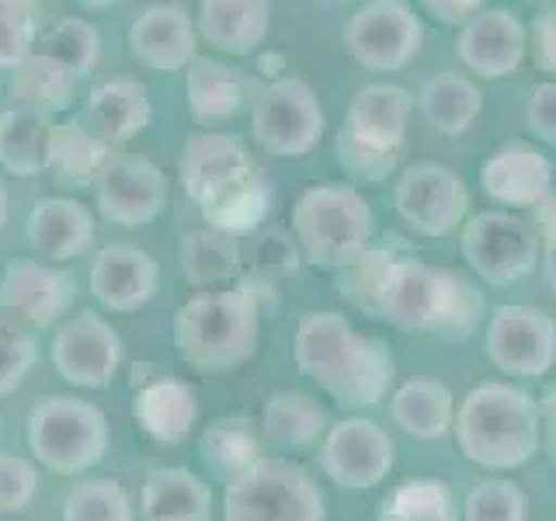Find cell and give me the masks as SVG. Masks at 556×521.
<instances>
[{"instance_id": "cell-37", "label": "cell", "mask_w": 556, "mask_h": 521, "mask_svg": "<svg viewBox=\"0 0 556 521\" xmlns=\"http://www.w3.org/2000/svg\"><path fill=\"white\" fill-rule=\"evenodd\" d=\"M456 494L439 476H410L379 504V521H456Z\"/></svg>"}, {"instance_id": "cell-20", "label": "cell", "mask_w": 556, "mask_h": 521, "mask_svg": "<svg viewBox=\"0 0 556 521\" xmlns=\"http://www.w3.org/2000/svg\"><path fill=\"white\" fill-rule=\"evenodd\" d=\"M129 52L153 74H178L195 60V17L181 4H150L129 25Z\"/></svg>"}, {"instance_id": "cell-8", "label": "cell", "mask_w": 556, "mask_h": 521, "mask_svg": "<svg viewBox=\"0 0 556 521\" xmlns=\"http://www.w3.org/2000/svg\"><path fill=\"white\" fill-rule=\"evenodd\" d=\"M324 514L320 486L289 459H261L223 497V521H324Z\"/></svg>"}, {"instance_id": "cell-22", "label": "cell", "mask_w": 556, "mask_h": 521, "mask_svg": "<svg viewBox=\"0 0 556 521\" xmlns=\"http://www.w3.org/2000/svg\"><path fill=\"white\" fill-rule=\"evenodd\" d=\"M25 237L31 243V251L39 254V260H74L84 251H91V243L98 237V223L91 216V208L80 205L77 199H60L46 195L31 205Z\"/></svg>"}, {"instance_id": "cell-38", "label": "cell", "mask_w": 556, "mask_h": 521, "mask_svg": "<svg viewBox=\"0 0 556 521\" xmlns=\"http://www.w3.org/2000/svg\"><path fill=\"white\" fill-rule=\"evenodd\" d=\"M35 52L63 63L77 77H87L101 60V31L87 17H60L49 31L39 35Z\"/></svg>"}, {"instance_id": "cell-5", "label": "cell", "mask_w": 556, "mask_h": 521, "mask_svg": "<svg viewBox=\"0 0 556 521\" xmlns=\"http://www.w3.org/2000/svg\"><path fill=\"white\" fill-rule=\"evenodd\" d=\"M456 442L459 452L483 469H518L526 466L543 439L539 399L511 382H480L456 407Z\"/></svg>"}, {"instance_id": "cell-34", "label": "cell", "mask_w": 556, "mask_h": 521, "mask_svg": "<svg viewBox=\"0 0 556 521\" xmlns=\"http://www.w3.org/2000/svg\"><path fill=\"white\" fill-rule=\"evenodd\" d=\"M417 109L428 118V126H434L442 136H463L477 122L483 94L469 77L445 69V74L425 80L421 94H417Z\"/></svg>"}, {"instance_id": "cell-19", "label": "cell", "mask_w": 556, "mask_h": 521, "mask_svg": "<svg viewBox=\"0 0 556 521\" xmlns=\"http://www.w3.org/2000/svg\"><path fill=\"white\" fill-rule=\"evenodd\" d=\"M87 289L112 313H136L161 289V265L156 257L132 243H109L101 247L87 271Z\"/></svg>"}, {"instance_id": "cell-39", "label": "cell", "mask_w": 556, "mask_h": 521, "mask_svg": "<svg viewBox=\"0 0 556 521\" xmlns=\"http://www.w3.org/2000/svg\"><path fill=\"white\" fill-rule=\"evenodd\" d=\"M63 521H136L132 500L109 476H91L70 486L63 500Z\"/></svg>"}, {"instance_id": "cell-28", "label": "cell", "mask_w": 556, "mask_h": 521, "mask_svg": "<svg viewBox=\"0 0 556 521\" xmlns=\"http://www.w3.org/2000/svg\"><path fill=\"white\" fill-rule=\"evenodd\" d=\"M143 521H208L213 518V491L202 476L185 466H153L139 494Z\"/></svg>"}, {"instance_id": "cell-3", "label": "cell", "mask_w": 556, "mask_h": 521, "mask_svg": "<svg viewBox=\"0 0 556 521\" xmlns=\"http://www.w3.org/2000/svg\"><path fill=\"white\" fill-rule=\"evenodd\" d=\"M181 185L208 230L240 237L271 208V185L233 132H191L181 150Z\"/></svg>"}, {"instance_id": "cell-31", "label": "cell", "mask_w": 556, "mask_h": 521, "mask_svg": "<svg viewBox=\"0 0 556 521\" xmlns=\"http://www.w3.org/2000/svg\"><path fill=\"white\" fill-rule=\"evenodd\" d=\"M257 428L265 431V439L271 445L286 452H300L330 431V414L306 393L278 390L261 404Z\"/></svg>"}, {"instance_id": "cell-2", "label": "cell", "mask_w": 556, "mask_h": 521, "mask_svg": "<svg viewBox=\"0 0 556 521\" xmlns=\"http://www.w3.org/2000/svg\"><path fill=\"white\" fill-rule=\"evenodd\" d=\"M292 358L341 407H376L387 399L396 361L382 338L358 334L334 309L303 313L292 334Z\"/></svg>"}, {"instance_id": "cell-7", "label": "cell", "mask_w": 556, "mask_h": 521, "mask_svg": "<svg viewBox=\"0 0 556 521\" xmlns=\"http://www.w3.org/2000/svg\"><path fill=\"white\" fill-rule=\"evenodd\" d=\"M31 459L60 476H77L109 456V417L80 396H42L25 421Z\"/></svg>"}, {"instance_id": "cell-15", "label": "cell", "mask_w": 556, "mask_h": 521, "mask_svg": "<svg viewBox=\"0 0 556 521\" xmlns=\"http://www.w3.org/2000/svg\"><path fill=\"white\" fill-rule=\"evenodd\" d=\"M122 355H126L122 334L94 309L77 313L52 338V369L77 390L112 386Z\"/></svg>"}, {"instance_id": "cell-32", "label": "cell", "mask_w": 556, "mask_h": 521, "mask_svg": "<svg viewBox=\"0 0 556 521\" xmlns=\"http://www.w3.org/2000/svg\"><path fill=\"white\" fill-rule=\"evenodd\" d=\"M80 80L84 77H77L74 69H66L63 63L35 52V56H28L11 74L8 91H11V98L17 101V109H22V112H35V115L49 118L56 112L74 109Z\"/></svg>"}, {"instance_id": "cell-13", "label": "cell", "mask_w": 556, "mask_h": 521, "mask_svg": "<svg viewBox=\"0 0 556 521\" xmlns=\"http://www.w3.org/2000/svg\"><path fill=\"white\" fill-rule=\"evenodd\" d=\"M486 355L511 379H543L556 365V320L539 306H497L486 320Z\"/></svg>"}, {"instance_id": "cell-41", "label": "cell", "mask_w": 556, "mask_h": 521, "mask_svg": "<svg viewBox=\"0 0 556 521\" xmlns=\"http://www.w3.org/2000/svg\"><path fill=\"white\" fill-rule=\"evenodd\" d=\"M39 46V8L25 0H0V69L22 66Z\"/></svg>"}, {"instance_id": "cell-33", "label": "cell", "mask_w": 556, "mask_h": 521, "mask_svg": "<svg viewBox=\"0 0 556 521\" xmlns=\"http://www.w3.org/2000/svg\"><path fill=\"white\" fill-rule=\"evenodd\" d=\"M112 161V147H104L77 118L52 122L49 132V174L66 188H94L98 174Z\"/></svg>"}, {"instance_id": "cell-45", "label": "cell", "mask_w": 556, "mask_h": 521, "mask_svg": "<svg viewBox=\"0 0 556 521\" xmlns=\"http://www.w3.org/2000/svg\"><path fill=\"white\" fill-rule=\"evenodd\" d=\"M529 52L543 74L556 77V8H539L529 22Z\"/></svg>"}, {"instance_id": "cell-30", "label": "cell", "mask_w": 556, "mask_h": 521, "mask_svg": "<svg viewBox=\"0 0 556 521\" xmlns=\"http://www.w3.org/2000/svg\"><path fill=\"white\" fill-rule=\"evenodd\" d=\"M390 414L400 431L417 442H439L456 424V399L439 379H407L390 399Z\"/></svg>"}, {"instance_id": "cell-26", "label": "cell", "mask_w": 556, "mask_h": 521, "mask_svg": "<svg viewBox=\"0 0 556 521\" xmlns=\"http://www.w3.org/2000/svg\"><path fill=\"white\" fill-rule=\"evenodd\" d=\"M139 431L156 445H181L199 424V396L185 379H153L132 396Z\"/></svg>"}, {"instance_id": "cell-11", "label": "cell", "mask_w": 556, "mask_h": 521, "mask_svg": "<svg viewBox=\"0 0 556 521\" xmlns=\"http://www.w3.org/2000/svg\"><path fill=\"white\" fill-rule=\"evenodd\" d=\"M459 251L486 285H515L539 265L535 226L511 213H477L463 223Z\"/></svg>"}, {"instance_id": "cell-17", "label": "cell", "mask_w": 556, "mask_h": 521, "mask_svg": "<svg viewBox=\"0 0 556 521\" xmlns=\"http://www.w3.org/2000/svg\"><path fill=\"white\" fill-rule=\"evenodd\" d=\"M77 300V282L66 268L39 257H11L0 275V317L17 323L49 327Z\"/></svg>"}, {"instance_id": "cell-10", "label": "cell", "mask_w": 556, "mask_h": 521, "mask_svg": "<svg viewBox=\"0 0 556 521\" xmlns=\"http://www.w3.org/2000/svg\"><path fill=\"white\" fill-rule=\"evenodd\" d=\"M341 42L362 69L393 74L421 52L425 25L404 0H369L344 22Z\"/></svg>"}, {"instance_id": "cell-21", "label": "cell", "mask_w": 556, "mask_h": 521, "mask_svg": "<svg viewBox=\"0 0 556 521\" xmlns=\"http://www.w3.org/2000/svg\"><path fill=\"white\" fill-rule=\"evenodd\" d=\"M480 185L497 205L539 208L553 191V164L543 150L521 139L501 143L480 167Z\"/></svg>"}, {"instance_id": "cell-14", "label": "cell", "mask_w": 556, "mask_h": 521, "mask_svg": "<svg viewBox=\"0 0 556 521\" xmlns=\"http://www.w3.org/2000/svg\"><path fill=\"white\" fill-rule=\"evenodd\" d=\"M170 202L167 174L147 156L136 153H112V161L94 181V205L98 213L126 230L153 223Z\"/></svg>"}, {"instance_id": "cell-18", "label": "cell", "mask_w": 556, "mask_h": 521, "mask_svg": "<svg viewBox=\"0 0 556 521\" xmlns=\"http://www.w3.org/2000/svg\"><path fill=\"white\" fill-rule=\"evenodd\" d=\"M456 52L463 66L473 69L477 77H511L529 52V28L508 8H483L463 25Z\"/></svg>"}, {"instance_id": "cell-44", "label": "cell", "mask_w": 556, "mask_h": 521, "mask_svg": "<svg viewBox=\"0 0 556 521\" xmlns=\"http://www.w3.org/2000/svg\"><path fill=\"white\" fill-rule=\"evenodd\" d=\"M39 491V473L35 466L14 452H0V514H14L25 511L35 500Z\"/></svg>"}, {"instance_id": "cell-49", "label": "cell", "mask_w": 556, "mask_h": 521, "mask_svg": "<svg viewBox=\"0 0 556 521\" xmlns=\"http://www.w3.org/2000/svg\"><path fill=\"white\" fill-rule=\"evenodd\" d=\"M543 275H546L549 289L556 292V230H553V233H546V247H543Z\"/></svg>"}, {"instance_id": "cell-43", "label": "cell", "mask_w": 556, "mask_h": 521, "mask_svg": "<svg viewBox=\"0 0 556 521\" xmlns=\"http://www.w3.org/2000/svg\"><path fill=\"white\" fill-rule=\"evenodd\" d=\"M39 361V344L25 323L0 317V396H11Z\"/></svg>"}, {"instance_id": "cell-47", "label": "cell", "mask_w": 556, "mask_h": 521, "mask_svg": "<svg viewBox=\"0 0 556 521\" xmlns=\"http://www.w3.org/2000/svg\"><path fill=\"white\" fill-rule=\"evenodd\" d=\"M421 11L431 14V22H439V25H466L469 17L480 14L483 8L477 0H425Z\"/></svg>"}, {"instance_id": "cell-40", "label": "cell", "mask_w": 556, "mask_h": 521, "mask_svg": "<svg viewBox=\"0 0 556 521\" xmlns=\"http://www.w3.org/2000/svg\"><path fill=\"white\" fill-rule=\"evenodd\" d=\"M529 497L515 480H480L463 500V521H526Z\"/></svg>"}, {"instance_id": "cell-1", "label": "cell", "mask_w": 556, "mask_h": 521, "mask_svg": "<svg viewBox=\"0 0 556 521\" xmlns=\"http://www.w3.org/2000/svg\"><path fill=\"white\" fill-rule=\"evenodd\" d=\"M334 285L365 317L387 320L404 334L466 338L486 313L477 285L448 268H431L396 233L341 268Z\"/></svg>"}, {"instance_id": "cell-51", "label": "cell", "mask_w": 556, "mask_h": 521, "mask_svg": "<svg viewBox=\"0 0 556 521\" xmlns=\"http://www.w3.org/2000/svg\"><path fill=\"white\" fill-rule=\"evenodd\" d=\"M553 480H556V456H553Z\"/></svg>"}, {"instance_id": "cell-50", "label": "cell", "mask_w": 556, "mask_h": 521, "mask_svg": "<svg viewBox=\"0 0 556 521\" xmlns=\"http://www.w3.org/2000/svg\"><path fill=\"white\" fill-rule=\"evenodd\" d=\"M8 216H11V199H8V188H4V181H0V233H4Z\"/></svg>"}, {"instance_id": "cell-46", "label": "cell", "mask_w": 556, "mask_h": 521, "mask_svg": "<svg viewBox=\"0 0 556 521\" xmlns=\"http://www.w3.org/2000/svg\"><path fill=\"white\" fill-rule=\"evenodd\" d=\"M526 126L535 139L556 147V80L539 84L532 91L529 109H526Z\"/></svg>"}, {"instance_id": "cell-25", "label": "cell", "mask_w": 556, "mask_h": 521, "mask_svg": "<svg viewBox=\"0 0 556 521\" xmlns=\"http://www.w3.org/2000/svg\"><path fill=\"white\" fill-rule=\"evenodd\" d=\"M199 42L226 56H251L271 31V4L265 0H202L195 14Z\"/></svg>"}, {"instance_id": "cell-35", "label": "cell", "mask_w": 556, "mask_h": 521, "mask_svg": "<svg viewBox=\"0 0 556 521\" xmlns=\"http://www.w3.org/2000/svg\"><path fill=\"white\" fill-rule=\"evenodd\" d=\"M49 132L46 115L11 109L0 115V167L14 178H39L49 170Z\"/></svg>"}, {"instance_id": "cell-9", "label": "cell", "mask_w": 556, "mask_h": 521, "mask_svg": "<svg viewBox=\"0 0 556 521\" xmlns=\"http://www.w3.org/2000/svg\"><path fill=\"white\" fill-rule=\"evenodd\" d=\"M254 147L278 161L306 156L324 136V109L303 77H275L251 101Z\"/></svg>"}, {"instance_id": "cell-4", "label": "cell", "mask_w": 556, "mask_h": 521, "mask_svg": "<svg viewBox=\"0 0 556 521\" xmlns=\"http://www.w3.org/2000/svg\"><path fill=\"white\" fill-rule=\"evenodd\" d=\"M268 289L240 282L237 289H208L191 295L174 313V347L195 372H233L257 355L261 300Z\"/></svg>"}, {"instance_id": "cell-24", "label": "cell", "mask_w": 556, "mask_h": 521, "mask_svg": "<svg viewBox=\"0 0 556 521\" xmlns=\"http://www.w3.org/2000/svg\"><path fill=\"white\" fill-rule=\"evenodd\" d=\"M188 74V112L199 126H223L233 115L243 112V104L254 101L261 87L251 80V74H243L237 66H226L213 56H195Z\"/></svg>"}, {"instance_id": "cell-12", "label": "cell", "mask_w": 556, "mask_h": 521, "mask_svg": "<svg viewBox=\"0 0 556 521\" xmlns=\"http://www.w3.org/2000/svg\"><path fill=\"white\" fill-rule=\"evenodd\" d=\"M393 205L414 233L445 237L466 223L469 188L456 170L445 164H410L393 188Z\"/></svg>"}, {"instance_id": "cell-29", "label": "cell", "mask_w": 556, "mask_h": 521, "mask_svg": "<svg viewBox=\"0 0 556 521\" xmlns=\"http://www.w3.org/2000/svg\"><path fill=\"white\" fill-rule=\"evenodd\" d=\"M199 459L208 469V476L230 486L265 459L261 428L251 417H219L199 434Z\"/></svg>"}, {"instance_id": "cell-52", "label": "cell", "mask_w": 556, "mask_h": 521, "mask_svg": "<svg viewBox=\"0 0 556 521\" xmlns=\"http://www.w3.org/2000/svg\"><path fill=\"white\" fill-rule=\"evenodd\" d=\"M0 434H4V421H0Z\"/></svg>"}, {"instance_id": "cell-42", "label": "cell", "mask_w": 556, "mask_h": 521, "mask_svg": "<svg viewBox=\"0 0 556 521\" xmlns=\"http://www.w3.org/2000/svg\"><path fill=\"white\" fill-rule=\"evenodd\" d=\"M334 161L341 170L358 185H382L400 164V150H382L372 143H362L358 136H352L344 126L334 136Z\"/></svg>"}, {"instance_id": "cell-6", "label": "cell", "mask_w": 556, "mask_h": 521, "mask_svg": "<svg viewBox=\"0 0 556 521\" xmlns=\"http://www.w3.org/2000/svg\"><path fill=\"white\" fill-rule=\"evenodd\" d=\"M292 230L306 265L341 271L372 247V208L355 185H313L292 205Z\"/></svg>"}, {"instance_id": "cell-23", "label": "cell", "mask_w": 556, "mask_h": 521, "mask_svg": "<svg viewBox=\"0 0 556 521\" xmlns=\"http://www.w3.org/2000/svg\"><path fill=\"white\" fill-rule=\"evenodd\" d=\"M150 118H153L150 94L136 77H112L98 84L87 94L84 112L77 115L80 126L91 136H98L104 147L129 143L132 136H139L150 126Z\"/></svg>"}, {"instance_id": "cell-36", "label": "cell", "mask_w": 556, "mask_h": 521, "mask_svg": "<svg viewBox=\"0 0 556 521\" xmlns=\"http://www.w3.org/2000/svg\"><path fill=\"white\" fill-rule=\"evenodd\" d=\"M181 271L188 285L213 289L230 282L240 271V243L230 233L219 230H188L181 240Z\"/></svg>"}, {"instance_id": "cell-27", "label": "cell", "mask_w": 556, "mask_h": 521, "mask_svg": "<svg viewBox=\"0 0 556 521\" xmlns=\"http://www.w3.org/2000/svg\"><path fill=\"white\" fill-rule=\"evenodd\" d=\"M410 112H414V98L404 91V87L369 84V87H362V91H355L341 126L352 136H358L362 143L404 153Z\"/></svg>"}, {"instance_id": "cell-48", "label": "cell", "mask_w": 556, "mask_h": 521, "mask_svg": "<svg viewBox=\"0 0 556 521\" xmlns=\"http://www.w3.org/2000/svg\"><path fill=\"white\" fill-rule=\"evenodd\" d=\"M539 424L546 431L549 456H556V382L543 393V399H539Z\"/></svg>"}, {"instance_id": "cell-16", "label": "cell", "mask_w": 556, "mask_h": 521, "mask_svg": "<svg viewBox=\"0 0 556 521\" xmlns=\"http://www.w3.org/2000/svg\"><path fill=\"white\" fill-rule=\"evenodd\" d=\"M396 459V448L390 442V434L372 421L362 417H348L338 421L324 434L320 445V469L327 480L341 486V491H372L382 480L390 476Z\"/></svg>"}]
</instances>
